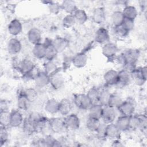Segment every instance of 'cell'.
<instances>
[{
    "instance_id": "cell-41",
    "label": "cell",
    "mask_w": 147,
    "mask_h": 147,
    "mask_svg": "<svg viewBox=\"0 0 147 147\" xmlns=\"http://www.w3.org/2000/svg\"><path fill=\"white\" fill-rule=\"evenodd\" d=\"M76 22V20L73 14H67L63 20V25L66 28L72 27Z\"/></svg>"
},
{
    "instance_id": "cell-23",
    "label": "cell",
    "mask_w": 147,
    "mask_h": 147,
    "mask_svg": "<svg viewBox=\"0 0 147 147\" xmlns=\"http://www.w3.org/2000/svg\"><path fill=\"white\" fill-rule=\"evenodd\" d=\"M19 68L21 72L26 75L30 73L34 69V64L32 61L28 59H24L20 63Z\"/></svg>"
},
{
    "instance_id": "cell-6",
    "label": "cell",
    "mask_w": 147,
    "mask_h": 147,
    "mask_svg": "<svg viewBox=\"0 0 147 147\" xmlns=\"http://www.w3.org/2000/svg\"><path fill=\"white\" fill-rule=\"evenodd\" d=\"M66 128L72 130H75L79 128L80 119L75 114H69L64 119Z\"/></svg>"
},
{
    "instance_id": "cell-28",
    "label": "cell",
    "mask_w": 147,
    "mask_h": 147,
    "mask_svg": "<svg viewBox=\"0 0 147 147\" xmlns=\"http://www.w3.org/2000/svg\"><path fill=\"white\" fill-rule=\"evenodd\" d=\"M61 8L67 13L68 14H73L78 9L75 2L71 0L64 1L61 4Z\"/></svg>"
},
{
    "instance_id": "cell-29",
    "label": "cell",
    "mask_w": 147,
    "mask_h": 147,
    "mask_svg": "<svg viewBox=\"0 0 147 147\" xmlns=\"http://www.w3.org/2000/svg\"><path fill=\"white\" fill-rule=\"evenodd\" d=\"M45 45L46 46V49L44 58H45L47 61H52L56 57L58 52L52 45V42L45 44Z\"/></svg>"
},
{
    "instance_id": "cell-22",
    "label": "cell",
    "mask_w": 147,
    "mask_h": 147,
    "mask_svg": "<svg viewBox=\"0 0 147 147\" xmlns=\"http://www.w3.org/2000/svg\"><path fill=\"white\" fill-rule=\"evenodd\" d=\"M105 19L106 14L104 9L101 7L95 9L92 14V20L94 22L97 24H101L104 22Z\"/></svg>"
},
{
    "instance_id": "cell-5",
    "label": "cell",
    "mask_w": 147,
    "mask_h": 147,
    "mask_svg": "<svg viewBox=\"0 0 147 147\" xmlns=\"http://www.w3.org/2000/svg\"><path fill=\"white\" fill-rule=\"evenodd\" d=\"M117 115L116 109L106 106L103 107L101 119H102L103 122L106 124L111 123L115 119Z\"/></svg>"
},
{
    "instance_id": "cell-24",
    "label": "cell",
    "mask_w": 147,
    "mask_h": 147,
    "mask_svg": "<svg viewBox=\"0 0 147 147\" xmlns=\"http://www.w3.org/2000/svg\"><path fill=\"white\" fill-rule=\"evenodd\" d=\"M59 102L55 99H48L44 106L45 110L49 114H55L59 112Z\"/></svg>"
},
{
    "instance_id": "cell-33",
    "label": "cell",
    "mask_w": 147,
    "mask_h": 147,
    "mask_svg": "<svg viewBox=\"0 0 147 147\" xmlns=\"http://www.w3.org/2000/svg\"><path fill=\"white\" fill-rule=\"evenodd\" d=\"M125 18H129L134 20L137 16V10L136 8L131 5H128L125 7L123 11H122Z\"/></svg>"
},
{
    "instance_id": "cell-37",
    "label": "cell",
    "mask_w": 147,
    "mask_h": 147,
    "mask_svg": "<svg viewBox=\"0 0 147 147\" xmlns=\"http://www.w3.org/2000/svg\"><path fill=\"white\" fill-rule=\"evenodd\" d=\"M125 17L121 11H114L111 16V21L114 26L122 25Z\"/></svg>"
},
{
    "instance_id": "cell-27",
    "label": "cell",
    "mask_w": 147,
    "mask_h": 147,
    "mask_svg": "<svg viewBox=\"0 0 147 147\" xmlns=\"http://www.w3.org/2000/svg\"><path fill=\"white\" fill-rule=\"evenodd\" d=\"M45 49L46 46L45 44L40 42L34 45L32 50L33 55L36 58L38 59L44 58L45 55Z\"/></svg>"
},
{
    "instance_id": "cell-48",
    "label": "cell",
    "mask_w": 147,
    "mask_h": 147,
    "mask_svg": "<svg viewBox=\"0 0 147 147\" xmlns=\"http://www.w3.org/2000/svg\"><path fill=\"white\" fill-rule=\"evenodd\" d=\"M124 70L130 74L136 68L135 63H126L123 65Z\"/></svg>"
},
{
    "instance_id": "cell-39",
    "label": "cell",
    "mask_w": 147,
    "mask_h": 147,
    "mask_svg": "<svg viewBox=\"0 0 147 147\" xmlns=\"http://www.w3.org/2000/svg\"><path fill=\"white\" fill-rule=\"evenodd\" d=\"M44 71L49 76L57 72V67L53 61H47L44 65Z\"/></svg>"
},
{
    "instance_id": "cell-7",
    "label": "cell",
    "mask_w": 147,
    "mask_h": 147,
    "mask_svg": "<svg viewBox=\"0 0 147 147\" xmlns=\"http://www.w3.org/2000/svg\"><path fill=\"white\" fill-rule=\"evenodd\" d=\"M121 131L115 124L111 123L106 125L105 135L106 138L114 140H117L120 136Z\"/></svg>"
},
{
    "instance_id": "cell-18",
    "label": "cell",
    "mask_w": 147,
    "mask_h": 147,
    "mask_svg": "<svg viewBox=\"0 0 147 147\" xmlns=\"http://www.w3.org/2000/svg\"><path fill=\"white\" fill-rule=\"evenodd\" d=\"M72 64L76 68H83L87 63V56L86 53L80 52L76 54L72 60Z\"/></svg>"
},
{
    "instance_id": "cell-44",
    "label": "cell",
    "mask_w": 147,
    "mask_h": 147,
    "mask_svg": "<svg viewBox=\"0 0 147 147\" xmlns=\"http://www.w3.org/2000/svg\"><path fill=\"white\" fill-rule=\"evenodd\" d=\"M114 33L119 37H124L127 35L129 32L122 25L114 26Z\"/></svg>"
},
{
    "instance_id": "cell-16",
    "label": "cell",
    "mask_w": 147,
    "mask_h": 147,
    "mask_svg": "<svg viewBox=\"0 0 147 147\" xmlns=\"http://www.w3.org/2000/svg\"><path fill=\"white\" fill-rule=\"evenodd\" d=\"M7 30L10 34L13 36H17L22 32V24L18 20L14 19L11 21L8 25Z\"/></svg>"
},
{
    "instance_id": "cell-12",
    "label": "cell",
    "mask_w": 147,
    "mask_h": 147,
    "mask_svg": "<svg viewBox=\"0 0 147 147\" xmlns=\"http://www.w3.org/2000/svg\"><path fill=\"white\" fill-rule=\"evenodd\" d=\"M27 37L29 41L34 45L40 43L41 40V33L40 30L36 28H30L28 32Z\"/></svg>"
},
{
    "instance_id": "cell-35",
    "label": "cell",
    "mask_w": 147,
    "mask_h": 147,
    "mask_svg": "<svg viewBox=\"0 0 147 147\" xmlns=\"http://www.w3.org/2000/svg\"><path fill=\"white\" fill-rule=\"evenodd\" d=\"M100 95V90L96 87H92L90 88L87 92V95L91 100L92 104L99 103Z\"/></svg>"
},
{
    "instance_id": "cell-1",
    "label": "cell",
    "mask_w": 147,
    "mask_h": 147,
    "mask_svg": "<svg viewBox=\"0 0 147 147\" xmlns=\"http://www.w3.org/2000/svg\"><path fill=\"white\" fill-rule=\"evenodd\" d=\"M139 51L136 49H128L122 53L118 60L123 65L126 63H135L139 57Z\"/></svg>"
},
{
    "instance_id": "cell-11",
    "label": "cell",
    "mask_w": 147,
    "mask_h": 147,
    "mask_svg": "<svg viewBox=\"0 0 147 147\" xmlns=\"http://www.w3.org/2000/svg\"><path fill=\"white\" fill-rule=\"evenodd\" d=\"M118 51L117 46L113 43L108 42L105 44L102 48V54L107 58L114 57Z\"/></svg>"
},
{
    "instance_id": "cell-34",
    "label": "cell",
    "mask_w": 147,
    "mask_h": 147,
    "mask_svg": "<svg viewBox=\"0 0 147 147\" xmlns=\"http://www.w3.org/2000/svg\"><path fill=\"white\" fill-rule=\"evenodd\" d=\"M129 117L121 115L117 119L115 123L121 131H125L129 129Z\"/></svg>"
},
{
    "instance_id": "cell-26",
    "label": "cell",
    "mask_w": 147,
    "mask_h": 147,
    "mask_svg": "<svg viewBox=\"0 0 147 147\" xmlns=\"http://www.w3.org/2000/svg\"><path fill=\"white\" fill-rule=\"evenodd\" d=\"M52 44L59 53L65 49L68 45V42L65 38L59 37L52 41Z\"/></svg>"
},
{
    "instance_id": "cell-31",
    "label": "cell",
    "mask_w": 147,
    "mask_h": 147,
    "mask_svg": "<svg viewBox=\"0 0 147 147\" xmlns=\"http://www.w3.org/2000/svg\"><path fill=\"white\" fill-rule=\"evenodd\" d=\"M101 125L99 119L89 117L86 121V126L87 129L91 131H96Z\"/></svg>"
},
{
    "instance_id": "cell-19",
    "label": "cell",
    "mask_w": 147,
    "mask_h": 147,
    "mask_svg": "<svg viewBox=\"0 0 147 147\" xmlns=\"http://www.w3.org/2000/svg\"><path fill=\"white\" fill-rule=\"evenodd\" d=\"M118 72L114 69L107 71L104 75L103 78L105 83L109 86L115 85L118 80Z\"/></svg>"
},
{
    "instance_id": "cell-38",
    "label": "cell",
    "mask_w": 147,
    "mask_h": 147,
    "mask_svg": "<svg viewBox=\"0 0 147 147\" xmlns=\"http://www.w3.org/2000/svg\"><path fill=\"white\" fill-rule=\"evenodd\" d=\"M110 92L106 88H103L100 90V95H99V103L102 106H107L109 99L110 95Z\"/></svg>"
},
{
    "instance_id": "cell-43",
    "label": "cell",
    "mask_w": 147,
    "mask_h": 147,
    "mask_svg": "<svg viewBox=\"0 0 147 147\" xmlns=\"http://www.w3.org/2000/svg\"><path fill=\"white\" fill-rule=\"evenodd\" d=\"M9 137V134L7 130L6 129V126L1 125L0 127V142H1V145L2 146L3 144H5Z\"/></svg>"
},
{
    "instance_id": "cell-30",
    "label": "cell",
    "mask_w": 147,
    "mask_h": 147,
    "mask_svg": "<svg viewBox=\"0 0 147 147\" xmlns=\"http://www.w3.org/2000/svg\"><path fill=\"white\" fill-rule=\"evenodd\" d=\"M23 129L28 134H32L37 131L36 124L29 117L24 121Z\"/></svg>"
},
{
    "instance_id": "cell-15",
    "label": "cell",
    "mask_w": 147,
    "mask_h": 147,
    "mask_svg": "<svg viewBox=\"0 0 147 147\" xmlns=\"http://www.w3.org/2000/svg\"><path fill=\"white\" fill-rule=\"evenodd\" d=\"M21 44L18 39L16 38H12L8 41L7 49L10 54L14 55H17L21 51Z\"/></svg>"
},
{
    "instance_id": "cell-10",
    "label": "cell",
    "mask_w": 147,
    "mask_h": 147,
    "mask_svg": "<svg viewBox=\"0 0 147 147\" xmlns=\"http://www.w3.org/2000/svg\"><path fill=\"white\" fill-rule=\"evenodd\" d=\"M110 36L108 30L105 28H100L95 34V40L99 44H106L109 42Z\"/></svg>"
},
{
    "instance_id": "cell-32",
    "label": "cell",
    "mask_w": 147,
    "mask_h": 147,
    "mask_svg": "<svg viewBox=\"0 0 147 147\" xmlns=\"http://www.w3.org/2000/svg\"><path fill=\"white\" fill-rule=\"evenodd\" d=\"M122 102L123 100L119 95L117 94H111L109 99L107 106L115 109H118Z\"/></svg>"
},
{
    "instance_id": "cell-17",
    "label": "cell",
    "mask_w": 147,
    "mask_h": 147,
    "mask_svg": "<svg viewBox=\"0 0 147 147\" xmlns=\"http://www.w3.org/2000/svg\"><path fill=\"white\" fill-rule=\"evenodd\" d=\"M31 102L26 96L24 91L20 92L17 96L18 107L22 110H27L30 105Z\"/></svg>"
},
{
    "instance_id": "cell-49",
    "label": "cell",
    "mask_w": 147,
    "mask_h": 147,
    "mask_svg": "<svg viewBox=\"0 0 147 147\" xmlns=\"http://www.w3.org/2000/svg\"><path fill=\"white\" fill-rule=\"evenodd\" d=\"M0 109H1V111H8L7 110V104L5 102V100H1Z\"/></svg>"
},
{
    "instance_id": "cell-46",
    "label": "cell",
    "mask_w": 147,
    "mask_h": 147,
    "mask_svg": "<svg viewBox=\"0 0 147 147\" xmlns=\"http://www.w3.org/2000/svg\"><path fill=\"white\" fill-rule=\"evenodd\" d=\"M25 94L29 100L32 102H33L37 96V93L36 91L33 88H28L24 91Z\"/></svg>"
},
{
    "instance_id": "cell-42",
    "label": "cell",
    "mask_w": 147,
    "mask_h": 147,
    "mask_svg": "<svg viewBox=\"0 0 147 147\" xmlns=\"http://www.w3.org/2000/svg\"><path fill=\"white\" fill-rule=\"evenodd\" d=\"M10 114L8 111L0 112V123L1 125L7 127L10 125Z\"/></svg>"
},
{
    "instance_id": "cell-45",
    "label": "cell",
    "mask_w": 147,
    "mask_h": 147,
    "mask_svg": "<svg viewBox=\"0 0 147 147\" xmlns=\"http://www.w3.org/2000/svg\"><path fill=\"white\" fill-rule=\"evenodd\" d=\"M122 25L129 32L134 27V21L131 19L125 18Z\"/></svg>"
},
{
    "instance_id": "cell-2",
    "label": "cell",
    "mask_w": 147,
    "mask_h": 147,
    "mask_svg": "<svg viewBox=\"0 0 147 147\" xmlns=\"http://www.w3.org/2000/svg\"><path fill=\"white\" fill-rule=\"evenodd\" d=\"M117 109L122 115L130 117L133 114L135 111V103L133 100L128 99L123 101Z\"/></svg>"
},
{
    "instance_id": "cell-25",
    "label": "cell",
    "mask_w": 147,
    "mask_h": 147,
    "mask_svg": "<svg viewBox=\"0 0 147 147\" xmlns=\"http://www.w3.org/2000/svg\"><path fill=\"white\" fill-rule=\"evenodd\" d=\"M103 109V106L99 103L92 105V106L88 109L89 117L100 119L102 115Z\"/></svg>"
},
{
    "instance_id": "cell-21",
    "label": "cell",
    "mask_w": 147,
    "mask_h": 147,
    "mask_svg": "<svg viewBox=\"0 0 147 147\" xmlns=\"http://www.w3.org/2000/svg\"><path fill=\"white\" fill-rule=\"evenodd\" d=\"M71 110L72 105L68 99L64 98L59 102V112L62 115H68V114H69Z\"/></svg>"
},
{
    "instance_id": "cell-40",
    "label": "cell",
    "mask_w": 147,
    "mask_h": 147,
    "mask_svg": "<svg viewBox=\"0 0 147 147\" xmlns=\"http://www.w3.org/2000/svg\"><path fill=\"white\" fill-rule=\"evenodd\" d=\"M44 146H61V144L56 140L51 135H47L45 137L42 139Z\"/></svg>"
},
{
    "instance_id": "cell-13",
    "label": "cell",
    "mask_w": 147,
    "mask_h": 147,
    "mask_svg": "<svg viewBox=\"0 0 147 147\" xmlns=\"http://www.w3.org/2000/svg\"><path fill=\"white\" fill-rule=\"evenodd\" d=\"M34 79L37 86L38 87H44L49 83L50 76L45 71L38 72Z\"/></svg>"
},
{
    "instance_id": "cell-8",
    "label": "cell",
    "mask_w": 147,
    "mask_h": 147,
    "mask_svg": "<svg viewBox=\"0 0 147 147\" xmlns=\"http://www.w3.org/2000/svg\"><path fill=\"white\" fill-rule=\"evenodd\" d=\"M24 121L22 115L19 110H13L10 112L9 126L13 127H19L23 123Z\"/></svg>"
},
{
    "instance_id": "cell-9",
    "label": "cell",
    "mask_w": 147,
    "mask_h": 147,
    "mask_svg": "<svg viewBox=\"0 0 147 147\" xmlns=\"http://www.w3.org/2000/svg\"><path fill=\"white\" fill-rule=\"evenodd\" d=\"M131 76L130 74L124 69L118 72V80L115 84L118 88H122L127 86L130 82Z\"/></svg>"
},
{
    "instance_id": "cell-3",
    "label": "cell",
    "mask_w": 147,
    "mask_h": 147,
    "mask_svg": "<svg viewBox=\"0 0 147 147\" xmlns=\"http://www.w3.org/2000/svg\"><path fill=\"white\" fill-rule=\"evenodd\" d=\"M74 103L76 107L82 110H88L92 106V103L87 94H80L74 96Z\"/></svg>"
},
{
    "instance_id": "cell-20",
    "label": "cell",
    "mask_w": 147,
    "mask_h": 147,
    "mask_svg": "<svg viewBox=\"0 0 147 147\" xmlns=\"http://www.w3.org/2000/svg\"><path fill=\"white\" fill-rule=\"evenodd\" d=\"M130 76L134 82L139 86L144 84L146 80V78L142 75L141 67H136V69L130 73Z\"/></svg>"
},
{
    "instance_id": "cell-47",
    "label": "cell",
    "mask_w": 147,
    "mask_h": 147,
    "mask_svg": "<svg viewBox=\"0 0 147 147\" xmlns=\"http://www.w3.org/2000/svg\"><path fill=\"white\" fill-rule=\"evenodd\" d=\"M48 7L50 12L53 14H57L59 13L60 9H61V5H59L58 3L53 2H51L48 4Z\"/></svg>"
},
{
    "instance_id": "cell-36",
    "label": "cell",
    "mask_w": 147,
    "mask_h": 147,
    "mask_svg": "<svg viewBox=\"0 0 147 147\" xmlns=\"http://www.w3.org/2000/svg\"><path fill=\"white\" fill-rule=\"evenodd\" d=\"M76 21L80 24H84L88 19V16L86 11L82 9H77L73 14Z\"/></svg>"
},
{
    "instance_id": "cell-4",
    "label": "cell",
    "mask_w": 147,
    "mask_h": 147,
    "mask_svg": "<svg viewBox=\"0 0 147 147\" xmlns=\"http://www.w3.org/2000/svg\"><path fill=\"white\" fill-rule=\"evenodd\" d=\"M49 127L53 133H61L66 128L64 119L59 117L50 119L49 120Z\"/></svg>"
},
{
    "instance_id": "cell-14",
    "label": "cell",
    "mask_w": 147,
    "mask_h": 147,
    "mask_svg": "<svg viewBox=\"0 0 147 147\" xmlns=\"http://www.w3.org/2000/svg\"><path fill=\"white\" fill-rule=\"evenodd\" d=\"M64 83V80L63 76L58 72H56L50 76L49 83L55 90L61 88L63 87Z\"/></svg>"
}]
</instances>
